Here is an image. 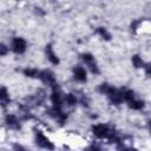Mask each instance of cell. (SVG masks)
I'll return each instance as SVG.
<instances>
[{"instance_id": "6da1fadb", "label": "cell", "mask_w": 151, "mask_h": 151, "mask_svg": "<svg viewBox=\"0 0 151 151\" xmlns=\"http://www.w3.org/2000/svg\"><path fill=\"white\" fill-rule=\"evenodd\" d=\"M92 131H93V133H94L97 137H99V138L111 137V136H112V132L110 131V129H109L106 125H103V124H99V125L93 126Z\"/></svg>"}, {"instance_id": "7a4b0ae2", "label": "cell", "mask_w": 151, "mask_h": 151, "mask_svg": "<svg viewBox=\"0 0 151 151\" xmlns=\"http://www.w3.org/2000/svg\"><path fill=\"white\" fill-rule=\"evenodd\" d=\"M12 50L15 53H22L26 50V42L21 38H15L12 41Z\"/></svg>"}, {"instance_id": "3957f363", "label": "cell", "mask_w": 151, "mask_h": 151, "mask_svg": "<svg viewBox=\"0 0 151 151\" xmlns=\"http://www.w3.org/2000/svg\"><path fill=\"white\" fill-rule=\"evenodd\" d=\"M44 83L51 85V86H55V79H54V76L52 72L50 71H42V72H39V76H38Z\"/></svg>"}, {"instance_id": "277c9868", "label": "cell", "mask_w": 151, "mask_h": 151, "mask_svg": "<svg viewBox=\"0 0 151 151\" xmlns=\"http://www.w3.org/2000/svg\"><path fill=\"white\" fill-rule=\"evenodd\" d=\"M37 144L40 146V147H44V149H48V150H52L54 146L53 144L48 140V138H46L44 134L41 133H38L37 134Z\"/></svg>"}, {"instance_id": "5b68a950", "label": "cell", "mask_w": 151, "mask_h": 151, "mask_svg": "<svg viewBox=\"0 0 151 151\" xmlns=\"http://www.w3.org/2000/svg\"><path fill=\"white\" fill-rule=\"evenodd\" d=\"M83 60L87 64V66L90 67V70L93 72V73H97L98 72V68H97V65L94 63V59L93 57L90 54V53H86V54H83Z\"/></svg>"}, {"instance_id": "8992f818", "label": "cell", "mask_w": 151, "mask_h": 151, "mask_svg": "<svg viewBox=\"0 0 151 151\" xmlns=\"http://www.w3.org/2000/svg\"><path fill=\"white\" fill-rule=\"evenodd\" d=\"M73 73H74V78L77 80H79V81H85L86 80V71L83 67H80V66L76 67Z\"/></svg>"}, {"instance_id": "52a82bcc", "label": "cell", "mask_w": 151, "mask_h": 151, "mask_svg": "<svg viewBox=\"0 0 151 151\" xmlns=\"http://www.w3.org/2000/svg\"><path fill=\"white\" fill-rule=\"evenodd\" d=\"M46 54H47V58L51 60V63H53V64H58L59 63V59L55 57V54H54V52H53V50H52V47L50 45L46 46Z\"/></svg>"}, {"instance_id": "ba28073f", "label": "cell", "mask_w": 151, "mask_h": 151, "mask_svg": "<svg viewBox=\"0 0 151 151\" xmlns=\"http://www.w3.org/2000/svg\"><path fill=\"white\" fill-rule=\"evenodd\" d=\"M52 103H53V105H54L55 109H60V105H61L60 93L57 92L55 90H53V93H52Z\"/></svg>"}, {"instance_id": "9c48e42d", "label": "cell", "mask_w": 151, "mask_h": 151, "mask_svg": "<svg viewBox=\"0 0 151 151\" xmlns=\"http://www.w3.org/2000/svg\"><path fill=\"white\" fill-rule=\"evenodd\" d=\"M6 122H7V124H8L11 127H14V129H17V127L20 126L19 123H18V119H17L14 116H7Z\"/></svg>"}, {"instance_id": "30bf717a", "label": "cell", "mask_w": 151, "mask_h": 151, "mask_svg": "<svg viewBox=\"0 0 151 151\" xmlns=\"http://www.w3.org/2000/svg\"><path fill=\"white\" fill-rule=\"evenodd\" d=\"M0 99H1V104H2L4 106L9 101V98H8V96H7V91H6L5 87H2V88L0 90Z\"/></svg>"}, {"instance_id": "8fae6325", "label": "cell", "mask_w": 151, "mask_h": 151, "mask_svg": "<svg viewBox=\"0 0 151 151\" xmlns=\"http://www.w3.org/2000/svg\"><path fill=\"white\" fill-rule=\"evenodd\" d=\"M129 105H130V107H132V109H134V110H139V109H142L143 107V101H139V100H131V101H129Z\"/></svg>"}, {"instance_id": "7c38bea8", "label": "cell", "mask_w": 151, "mask_h": 151, "mask_svg": "<svg viewBox=\"0 0 151 151\" xmlns=\"http://www.w3.org/2000/svg\"><path fill=\"white\" fill-rule=\"evenodd\" d=\"M24 73H25L27 77H38V76H39V72H38L37 70H31V68L25 70Z\"/></svg>"}, {"instance_id": "4fadbf2b", "label": "cell", "mask_w": 151, "mask_h": 151, "mask_svg": "<svg viewBox=\"0 0 151 151\" xmlns=\"http://www.w3.org/2000/svg\"><path fill=\"white\" fill-rule=\"evenodd\" d=\"M98 33H99L101 37H104L106 40H109V39L111 38V35L107 33V31H106L105 28H103V27H99V28H98Z\"/></svg>"}, {"instance_id": "5bb4252c", "label": "cell", "mask_w": 151, "mask_h": 151, "mask_svg": "<svg viewBox=\"0 0 151 151\" xmlns=\"http://www.w3.org/2000/svg\"><path fill=\"white\" fill-rule=\"evenodd\" d=\"M132 63H133V65H134L136 67H142V66H143V61H142V59H140L138 55H134V57L132 58Z\"/></svg>"}, {"instance_id": "9a60e30c", "label": "cell", "mask_w": 151, "mask_h": 151, "mask_svg": "<svg viewBox=\"0 0 151 151\" xmlns=\"http://www.w3.org/2000/svg\"><path fill=\"white\" fill-rule=\"evenodd\" d=\"M66 101H67L68 105H74L76 104V97L70 93V94L66 96Z\"/></svg>"}, {"instance_id": "2e32d148", "label": "cell", "mask_w": 151, "mask_h": 151, "mask_svg": "<svg viewBox=\"0 0 151 151\" xmlns=\"http://www.w3.org/2000/svg\"><path fill=\"white\" fill-rule=\"evenodd\" d=\"M0 48H1V52H0V54H1V55H5V54H6V51H7L6 46H5V45H1V46H0Z\"/></svg>"}, {"instance_id": "e0dca14e", "label": "cell", "mask_w": 151, "mask_h": 151, "mask_svg": "<svg viewBox=\"0 0 151 151\" xmlns=\"http://www.w3.org/2000/svg\"><path fill=\"white\" fill-rule=\"evenodd\" d=\"M145 70H146V73L149 76H151V65H146L145 66Z\"/></svg>"}, {"instance_id": "ac0fdd59", "label": "cell", "mask_w": 151, "mask_h": 151, "mask_svg": "<svg viewBox=\"0 0 151 151\" xmlns=\"http://www.w3.org/2000/svg\"><path fill=\"white\" fill-rule=\"evenodd\" d=\"M85 151H100L98 147H94V146H91V147H87Z\"/></svg>"}, {"instance_id": "d6986e66", "label": "cell", "mask_w": 151, "mask_h": 151, "mask_svg": "<svg viewBox=\"0 0 151 151\" xmlns=\"http://www.w3.org/2000/svg\"><path fill=\"white\" fill-rule=\"evenodd\" d=\"M127 151H137L136 149H127Z\"/></svg>"}]
</instances>
